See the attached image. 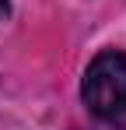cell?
<instances>
[{
	"label": "cell",
	"instance_id": "obj_2",
	"mask_svg": "<svg viewBox=\"0 0 126 130\" xmlns=\"http://www.w3.org/2000/svg\"><path fill=\"white\" fill-rule=\"evenodd\" d=\"M7 14H11V4H7V0H0V18H7Z\"/></svg>",
	"mask_w": 126,
	"mask_h": 130
},
{
	"label": "cell",
	"instance_id": "obj_1",
	"mask_svg": "<svg viewBox=\"0 0 126 130\" xmlns=\"http://www.w3.org/2000/svg\"><path fill=\"white\" fill-rule=\"evenodd\" d=\"M81 99L91 116L98 120H119L126 112V53L123 49H102L81 81Z\"/></svg>",
	"mask_w": 126,
	"mask_h": 130
}]
</instances>
